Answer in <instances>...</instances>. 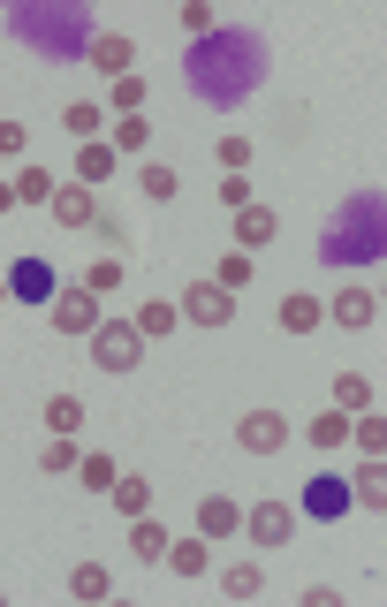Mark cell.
Instances as JSON below:
<instances>
[{"mask_svg": "<svg viewBox=\"0 0 387 607\" xmlns=\"http://www.w3.org/2000/svg\"><path fill=\"white\" fill-rule=\"evenodd\" d=\"M46 311H53V327H61V335H91V327L107 319V311H99V297H91L85 281H69V289H53V304H46Z\"/></svg>", "mask_w": 387, "mask_h": 607, "instance_id": "5", "label": "cell"}, {"mask_svg": "<svg viewBox=\"0 0 387 607\" xmlns=\"http://www.w3.org/2000/svg\"><path fill=\"white\" fill-rule=\"evenodd\" d=\"M220 206H228V213H244V206H251V182H244V175H228V182H220Z\"/></svg>", "mask_w": 387, "mask_h": 607, "instance_id": "39", "label": "cell"}, {"mask_svg": "<svg viewBox=\"0 0 387 607\" xmlns=\"http://www.w3.org/2000/svg\"><path fill=\"white\" fill-rule=\"evenodd\" d=\"M0 152L23 160V152H31V130H23V122H0Z\"/></svg>", "mask_w": 387, "mask_h": 607, "instance_id": "38", "label": "cell"}, {"mask_svg": "<svg viewBox=\"0 0 387 607\" xmlns=\"http://www.w3.org/2000/svg\"><path fill=\"white\" fill-rule=\"evenodd\" d=\"M53 289H61V281H53V266H46V259H16V266H8V297H16V304H53Z\"/></svg>", "mask_w": 387, "mask_h": 607, "instance_id": "10", "label": "cell"}, {"mask_svg": "<svg viewBox=\"0 0 387 607\" xmlns=\"http://www.w3.org/2000/svg\"><path fill=\"white\" fill-rule=\"evenodd\" d=\"M244 531H251V547H289L297 539V501H251Z\"/></svg>", "mask_w": 387, "mask_h": 607, "instance_id": "4", "label": "cell"}, {"mask_svg": "<svg viewBox=\"0 0 387 607\" xmlns=\"http://www.w3.org/2000/svg\"><path fill=\"white\" fill-rule=\"evenodd\" d=\"M85 342H91V365H99V372H115V380L145 365V335H137L129 319H99V327H91Z\"/></svg>", "mask_w": 387, "mask_h": 607, "instance_id": "2", "label": "cell"}, {"mask_svg": "<svg viewBox=\"0 0 387 607\" xmlns=\"http://www.w3.org/2000/svg\"><path fill=\"white\" fill-rule=\"evenodd\" d=\"M85 53H91V69H99L107 84H122V77H137V39H129V31H99V39H91Z\"/></svg>", "mask_w": 387, "mask_h": 607, "instance_id": "8", "label": "cell"}, {"mask_svg": "<svg viewBox=\"0 0 387 607\" xmlns=\"http://www.w3.org/2000/svg\"><path fill=\"white\" fill-rule=\"evenodd\" d=\"M46 198H53V175H46V168L16 175V206H46Z\"/></svg>", "mask_w": 387, "mask_h": 607, "instance_id": "32", "label": "cell"}, {"mask_svg": "<svg viewBox=\"0 0 387 607\" xmlns=\"http://www.w3.org/2000/svg\"><path fill=\"white\" fill-rule=\"evenodd\" d=\"M107 494H115V509H122V517H152V478L115 471V486H107Z\"/></svg>", "mask_w": 387, "mask_h": 607, "instance_id": "16", "label": "cell"}, {"mask_svg": "<svg viewBox=\"0 0 387 607\" xmlns=\"http://www.w3.org/2000/svg\"><path fill=\"white\" fill-rule=\"evenodd\" d=\"M91 236H99V251H115V259H129V228H122L115 213H99V220H91Z\"/></svg>", "mask_w": 387, "mask_h": 607, "instance_id": "35", "label": "cell"}, {"mask_svg": "<svg viewBox=\"0 0 387 607\" xmlns=\"http://www.w3.org/2000/svg\"><path fill=\"white\" fill-rule=\"evenodd\" d=\"M122 273H129V259L99 251V259H91V273H85V289H91V297H115V289H122Z\"/></svg>", "mask_w": 387, "mask_h": 607, "instance_id": "29", "label": "cell"}, {"mask_svg": "<svg viewBox=\"0 0 387 607\" xmlns=\"http://www.w3.org/2000/svg\"><path fill=\"white\" fill-rule=\"evenodd\" d=\"M274 236H281V213H274V206H244V213H236V243H244V251H258V243H274Z\"/></svg>", "mask_w": 387, "mask_h": 607, "instance_id": "13", "label": "cell"}, {"mask_svg": "<svg viewBox=\"0 0 387 607\" xmlns=\"http://www.w3.org/2000/svg\"><path fill=\"white\" fill-rule=\"evenodd\" d=\"M77 478H85L91 494H107V486H115V456H85V464H77Z\"/></svg>", "mask_w": 387, "mask_h": 607, "instance_id": "37", "label": "cell"}, {"mask_svg": "<svg viewBox=\"0 0 387 607\" xmlns=\"http://www.w3.org/2000/svg\"><path fill=\"white\" fill-rule=\"evenodd\" d=\"M182 31H190V39H214V31H220L214 8H206V0H182Z\"/></svg>", "mask_w": 387, "mask_h": 607, "instance_id": "36", "label": "cell"}, {"mask_svg": "<svg viewBox=\"0 0 387 607\" xmlns=\"http://www.w3.org/2000/svg\"><path fill=\"white\" fill-rule=\"evenodd\" d=\"M349 501H365V517H380V509H387V471H380V456H365V471L349 478Z\"/></svg>", "mask_w": 387, "mask_h": 607, "instance_id": "15", "label": "cell"}, {"mask_svg": "<svg viewBox=\"0 0 387 607\" xmlns=\"http://www.w3.org/2000/svg\"><path fill=\"white\" fill-rule=\"evenodd\" d=\"M69 593H77V600H107V593H115L107 563H77V569H69Z\"/></svg>", "mask_w": 387, "mask_h": 607, "instance_id": "30", "label": "cell"}, {"mask_svg": "<svg viewBox=\"0 0 387 607\" xmlns=\"http://www.w3.org/2000/svg\"><path fill=\"white\" fill-rule=\"evenodd\" d=\"M198 531H206V539H236V531H244V501L206 494V501H198Z\"/></svg>", "mask_w": 387, "mask_h": 607, "instance_id": "12", "label": "cell"}, {"mask_svg": "<svg viewBox=\"0 0 387 607\" xmlns=\"http://www.w3.org/2000/svg\"><path fill=\"white\" fill-rule=\"evenodd\" d=\"M319 319H327V304L311 297V289H289V297H281V335H311Z\"/></svg>", "mask_w": 387, "mask_h": 607, "instance_id": "14", "label": "cell"}, {"mask_svg": "<svg viewBox=\"0 0 387 607\" xmlns=\"http://www.w3.org/2000/svg\"><path fill=\"white\" fill-rule=\"evenodd\" d=\"M61 130L77 137V145H99V130H107V107H91V99H69V107H61Z\"/></svg>", "mask_w": 387, "mask_h": 607, "instance_id": "17", "label": "cell"}, {"mask_svg": "<svg viewBox=\"0 0 387 607\" xmlns=\"http://www.w3.org/2000/svg\"><path fill=\"white\" fill-rule=\"evenodd\" d=\"M251 273H258L251 251H220V266H214V281L228 289V297H244V289H251Z\"/></svg>", "mask_w": 387, "mask_h": 607, "instance_id": "26", "label": "cell"}, {"mask_svg": "<svg viewBox=\"0 0 387 607\" xmlns=\"http://www.w3.org/2000/svg\"><path fill=\"white\" fill-rule=\"evenodd\" d=\"M129 555H137V563H168V531L152 517H129Z\"/></svg>", "mask_w": 387, "mask_h": 607, "instance_id": "21", "label": "cell"}, {"mask_svg": "<svg viewBox=\"0 0 387 607\" xmlns=\"http://www.w3.org/2000/svg\"><path fill=\"white\" fill-rule=\"evenodd\" d=\"M137 190L152 198V206H175V190H182V175L160 168V160H145V175H137Z\"/></svg>", "mask_w": 387, "mask_h": 607, "instance_id": "28", "label": "cell"}, {"mask_svg": "<svg viewBox=\"0 0 387 607\" xmlns=\"http://www.w3.org/2000/svg\"><path fill=\"white\" fill-rule=\"evenodd\" d=\"M327 319H335V327H349V335H365V327H373V319H380V297H373V289H365V281H349L343 297L327 304Z\"/></svg>", "mask_w": 387, "mask_h": 607, "instance_id": "11", "label": "cell"}, {"mask_svg": "<svg viewBox=\"0 0 387 607\" xmlns=\"http://www.w3.org/2000/svg\"><path fill=\"white\" fill-rule=\"evenodd\" d=\"M289 434H297V426H289L281 410H244V426H236L244 456H281V448H289Z\"/></svg>", "mask_w": 387, "mask_h": 607, "instance_id": "6", "label": "cell"}, {"mask_svg": "<svg viewBox=\"0 0 387 607\" xmlns=\"http://www.w3.org/2000/svg\"><path fill=\"white\" fill-rule=\"evenodd\" d=\"M107 145H115V152H145V145H152V122H145V115H107Z\"/></svg>", "mask_w": 387, "mask_h": 607, "instance_id": "24", "label": "cell"}, {"mask_svg": "<svg viewBox=\"0 0 387 607\" xmlns=\"http://www.w3.org/2000/svg\"><path fill=\"white\" fill-rule=\"evenodd\" d=\"M145 99H152V91H145V77H122V84L107 91V107H115V115H145Z\"/></svg>", "mask_w": 387, "mask_h": 607, "instance_id": "33", "label": "cell"}, {"mask_svg": "<svg viewBox=\"0 0 387 607\" xmlns=\"http://www.w3.org/2000/svg\"><path fill=\"white\" fill-rule=\"evenodd\" d=\"M175 311H182L190 327H228V319H236V297L220 289L214 273H206V281H190V289H182V304H175Z\"/></svg>", "mask_w": 387, "mask_h": 607, "instance_id": "3", "label": "cell"}, {"mask_svg": "<svg viewBox=\"0 0 387 607\" xmlns=\"http://www.w3.org/2000/svg\"><path fill=\"white\" fill-rule=\"evenodd\" d=\"M327 259H343V266H357V259H380V198H349L343 228L327 236Z\"/></svg>", "mask_w": 387, "mask_h": 607, "instance_id": "1", "label": "cell"}, {"mask_svg": "<svg viewBox=\"0 0 387 607\" xmlns=\"http://www.w3.org/2000/svg\"><path fill=\"white\" fill-rule=\"evenodd\" d=\"M335 410H349V418L373 410V380L365 372H335Z\"/></svg>", "mask_w": 387, "mask_h": 607, "instance_id": "31", "label": "cell"}, {"mask_svg": "<svg viewBox=\"0 0 387 607\" xmlns=\"http://www.w3.org/2000/svg\"><path fill=\"white\" fill-rule=\"evenodd\" d=\"M46 213L61 220V228H91V220H99V198H91V182H77V175H69V182H53Z\"/></svg>", "mask_w": 387, "mask_h": 607, "instance_id": "9", "label": "cell"}, {"mask_svg": "<svg viewBox=\"0 0 387 607\" xmlns=\"http://www.w3.org/2000/svg\"><path fill=\"white\" fill-rule=\"evenodd\" d=\"M168 569H175V577H206V569H214L206 531H198V539H168Z\"/></svg>", "mask_w": 387, "mask_h": 607, "instance_id": "20", "label": "cell"}, {"mask_svg": "<svg viewBox=\"0 0 387 607\" xmlns=\"http://www.w3.org/2000/svg\"><path fill=\"white\" fill-rule=\"evenodd\" d=\"M77 464H85V448H77V440H69V434H53V440H46V448H39V471H46V478H69V471H77Z\"/></svg>", "mask_w": 387, "mask_h": 607, "instance_id": "22", "label": "cell"}, {"mask_svg": "<svg viewBox=\"0 0 387 607\" xmlns=\"http://www.w3.org/2000/svg\"><path fill=\"white\" fill-rule=\"evenodd\" d=\"M46 426L77 440V426H85V395H46Z\"/></svg>", "mask_w": 387, "mask_h": 607, "instance_id": "27", "label": "cell"}, {"mask_svg": "<svg viewBox=\"0 0 387 607\" xmlns=\"http://www.w3.org/2000/svg\"><path fill=\"white\" fill-rule=\"evenodd\" d=\"M0 213H16V182H0Z\"/></svg>", "mask_w": 387, "mask_h": 607, "instance_id": "40", "label": "cell"}, {"mask_svg": "<svg viewBox=\"0 0 387 607\" xmlns=\"http://www.w3.org/2000/svg\"><path fill=\"white\" fill-rule=\"evenodd\" d=\"M304 440H311V448H343V440H349V410H319V418H304Z\"/></svg>", "mask_w": 387, "mask_h": 607, "instance_id": "25", "label": "cell"}, {"mask_svg": "<svg viewBox=\"0 0 387 607\" xmlns=\"http://www.w3.org/2000/svg\"><path fill=\"white\" fill-rule=\"evenodd\" d=\"M122 168V152L99 137V145H77V182H107V175Z\"/></svg>", "mask_w": 387, "mask_h": 607, "instance_id": "19", "label": "cell"}, {"mask_svg": "<svg viewBox=\"0 0 387 607\" xmlns=\"http://www.w3.org/2000/svg\"><path fill=\"white\" fill-rule=\"evenodd\" d=\"M220 593H228V600H258V593H266V569L258 563H228L220 569Z\"/></svg>", "mask_w": 387, "mask_h": 607, "instance_id": "23", "label": "cell"}, {"mask_svg": "<svg viewBox=\"0 0 387 607\" xmlns=\"http://www.w3.org/2000/svg\"><path fill=\"white\" fill-rule=\"evenodd\" d=\"M214 160H220L228 175H244V168H251V137H236V130H228V137L214 145Z\"/></svg>", "mask_w": 387, "mask_h": 607, "instance_id": "34", "label": "cell"}, {"mask_svg": "<svg viewBox=\"0 0 387 607\" xmlns=\"http://www.w3.org/2000/svg\"><path fill=\"white\" fill-rule=\"evenodd\" d=\"M357 501H349V478H335V471H319V478H304V517L311 524H335V517H349Z\"/></svg>", "mask_w": 387, "mask_h": 607, "instance_id": "7", "label": "cell"}, {"mask_svg": "<svg viewBox=\"0 0 387 607\" xmlns=\"http://www.w3.org/2000/svg\"><path fill=\"white\" fill-rule=\"evenodd\" d=\"M175 319H182V311H175L168 297H152V304H137V319H129V327H137L145 342H168V335H175Z\"/></svg>", "mask_w": 387, "mask_h": 607, "instance_id": "18", "label": "cell"}, {"mask_svg": "<svg viewBox=\"0 0 387 607\" xmlns=\"http://www.w3.org/2000/svg\"><path fill=\"white\" fill-rule=\"evenodd\" d=\"M0 304H8V281H0Z\"/></svg>", "mask_w": 387, "mask_h": 607, "instance_id": "41", "label": "cell"}]
</instances>
